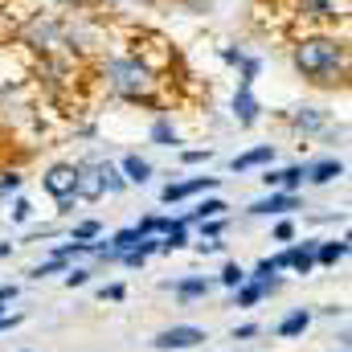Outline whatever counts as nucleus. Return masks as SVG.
I'll use <instances>...</instances> for the list:
<instances>
[{
	"label": "nucleus",
	"instance_id": "obj_1",
	"mask_svg": "<svg viewBox=\"0 0 352 352\" xmlns=\"http://www.w3.org/2000/svg\"><path fill=\"white\" fill-rule=\"evenodd\" d=\"M291 62H295V70H299L307 82H316V87H336V82H344V74H349V50H344L340 37H328V33H307V37H299V41L291 45Z\"/></svg>",
	"mask_w": 352,
	"mask_h": 352
},
{
	"label": "nucleus",
	"instance_id": "obj_2",
	"mask_svg": "<svg viewBox=\"0 0 352 352\" xmlns=\"http://www.w3.org/2000/svg\"><path fill=\"white\" fill-rule=\"evenodd\" d=\"M111 94L127 98V102H152L156 94V70L140 58V54H123V58H111L107 70H102Z\"/></svg>",
	"mask_w": 352,
	"mask_h": 352
},
{
	"label": "nucleus",
	"instance_id": "obj_3",
	"mask_svg": "<svg viewBox=\"0 0 352 352\" xmlns=\"http://www.w3.org/2000/svg\"><path fill=\"white\" fill-rule=\"evenodd\" d=\"M201 340H205L201 328H192V324H176V328H164L152 344H156L160 352H180V349H197Z\"/></svg>",
	"mask_w": 352,
	"mask_h": 352
},
{
	"label": "nucleus",
	"instance_id": "obj_4",
	"mask_svg": "<svg viewBox=\"0 0 352 352\" xmlns=\"http://www.w3.org/2000/svg\"><path fill=\"white\" fill-rule=\"evenodd\" d=\"M74 180H78V168L74 164H54L41 184H45V192L54 201H66V197H74Z\"/></svg>",
	"mask_w": 352,
	"mask_h": 352
},
{
	"label": "nucleus",
	"instance_id": "obj_5",
	"mask_svg": "<svg viewBox=\"0 0 352 352\" xmlns=\"http://www.w3.org/2000/svg\"><path fill=\"white\" fill-rule=\"evenodd\" d=\"M213 184H217V176H188V180H173V184H164L160 201H164V205H176V201H184V197H192V192H205V188H213Z\"/></svg>",
	"mask_w": 352,
	"mask_h": 352
},
{
	"label": "nucleus",
	"instance_id": "obj_6",
	"mask_svg": "<svg viewBox=\"0 0 352 352\" xmlns=\"http://www.w3.org/2000/svg\"><path fill=\"white\" fill-rule=\"evenodd\" d=\"M295 12L311 21H336L349 12V0H295Z\"/></svg>",
	"mask_w": 352,
	"mask_h": 352
},
{
	"label": "nucleus",
	"instance_id": "obj_7",
	"mask_svg": "<svg viewBox=\"0 0 352 352\" xmlns=\"http://www.w3.org/2000/svg\"><path fill=\"white\" fill-rule=\"evenodd\" d=\"M234 119H238L242 127H254V123L263 119V102L254 98V87H238L234 90Z\"/></svg>",
	"mask_w": 352,
	"mask_h": 352
},
{
	"label": "nucleus",
	"instance_id": "obj_8",
	"mask_svg": "<svg viewBox=\"0 0 352 352\" xmlns=\"http://www.w3.org/2000/svg\"><path fill=\"white\" fill-rule=\"evenodd\" d=\"M74 168H78V180H74V197H78V201H98V197H102V180H98V160L74 164Z\"/></svg>",
	"mask_w": 352,
	"mask_h": 352
},
{
	"label": "nucleus",
	"instance_id": "obj_9",
	"mask_svg": "<svg viewBox=\"0 0 352 352\" xmlns=\"http://www.w3.org/2000/svg\"><path fill=\"white\" fill-rule=\"evenodd\" d=\"M291 209H299V197H295V192H283V188H274L270 197H263V201H254V205H250V213H254V217H270V213H291Z\"/></svg>",
	"mask_w": 352,
	"mask_h": 352
},
{
	"label": "nucleus",
	"instance_id": "obj_10",
	"mask_svg": "<svg viewBox=\"0 0 352 352\" xmlns=\"http://www.w3.org/2000/svg\"><path fill=\"white\" fill-rule=\"evenodd\" d=\"M270 160H274V144H258V148H250V152L234 156V160H230V168H234V173H250V168H266Z\"/></svg>",
	"mask_w": 352,
	"mask_h": 352
},
{
	"label": "nucleus",
	"instance_id": "obj_11",
	"mask_svg": "<svg viewBox=\"0 0 352 352\" xmlns=\"http://www.w3.org/2000/svg\"><path fill=\"white\" fill-rule=\"evenodd\" d=\"M270 291H278V278H270V283H258V278H246L238 291H234V303L238 307H254L263 295H270Z\"/></svg>",
	"mask_w": 352,
	"mask_h": 352
},
{
	"label": "nucleus",
	"instance_id": "obj_12",
	"mask_svg": "<svg viewBox=\"0 0 352 352\" xmlns=\"http://www.w3.org/2000/svg\"><path fill=\"white\" fill-rule=\"evenodd\" d=\"M316 246H320V238H307L299 246H287V266H295L299 274H307L316 266Z\"/></svg>",
	"mask_w": 352,
	"mask_h": 352
},
{
	"label": "nucleus",
	"instance_id": "obj_13",
	"mask_svg": "<svg viewBox=\"0 0 352 352\" xmlns=\"http://www.w3.org/2000/svg\"><path fill=\"white\" fill-rule=\"evenodd\" d=\"M344 258H349V238H332V242L316 246V266H336Z\"/></svg>",
	"mask_w": 352,
	"mask_h": 352
},
{
	"label": "nucleus",
	"instance_id": "obj_14",
	"mask_svg": "<svg viewBox=\"0 0 352 352\" xmlns=\"http://www.w3.org/2000/svg\"><path fill=\"white\" fill-rule=\"evenodd\" d=\"M119 173H123V180H127V184H148V180H152V164H148L144 156H123Z\"/></svg>",
	"mask_w": 352,
	"mask_h": 352
},
{
	"label": "nucleus",
	"instance_id": "obj_15",
	"mask_svg": "<svg viewBox=\"0 0 352 352\" xmlns=\"http://www.w3.org/2000/svg\"><path fill=\"white\" fill-rule=\"evenodd\" d=\"M209 217H226V201L221 197H205L197 209H188V217H180L184 226H192V221H209Z\"/></svg>",
	"mask_w": 352,
	"mask_h": 352
},
{
	"label": "nucleus",
	"instance_id": "obj_16",
	"mask_svg": "<svg viewBox=\"0 0 352 352\" xmlns=\"http://www.w3.org/2000/svg\"><path fill=\"white\" fill-rule=\"evenodd\" d=\"M184 246H188V226L184 221H173L160 234V254H173V250H184Z\"/></svg>",
	"mask_w": 352,
	"mask_h": 352
},
{
	"label": "nucleus",
	"instance_id": "obj_17",
	"mask_svg": "<svg viewBox=\"0 0 352 352\" xmlns=\"http://www.w3.org/2000/svg\"><path fill=\"white\" fill-rule=\"evenodd\" d=\"M340 176H344V164H340V160H320V164L307 168V180H311V184H332V180H340Z\"/></svg>",
	"mask_w": 352,
	"mask_h": 352
},
{
	"label": "nucleus",
	"instance_id": "obj_18",
	"mask_svg": "<svg viewBox=\"0 0 352 352\" xmlns=\"http://www.w3.org/2000/svg\"><path fill=\"white\" fill-rule=\"evenodd\" d=\"M291 127H295V131H320V127H324V111L299 107V111H291Z\"/></svg>",
	"mask_w": 352,
	"mask_h": 352
},
{
	"label": "nucleus",
	"instance_id": "obj_19",
	"mask_svg": "<svg viewBox=\"0 0 352 352\" xmlns=\"http://www.w3.org/2000/svg\"><path fill=\"white\" fill-rule=\"evenodd\" d=\"M98 180H102V192H111V197H119V192L127 188L123 173H119L115 164H107V160H98Z\"/></svg>",
	"mask_w": 352,
	"mask_h": 352
},
{
	"label": "nucleus",
	"instance_id": "obj_20",
	"mask_svg": "<svg viewBox=\"0 0 352 352\" xmlns=\"http://www.w3.org/2000/svg\"><path fill=\"white\" fill-rule=\"evenodd\" d=\"M152 144H160V148H180V131H176L168 119H156V123H152Z\"/></svg>",
	"mask_w": 352,
	"mask_h": 352
},
{
	"label": "nucleus",
	"instance_id": "obj_21",
	"mask_svg": "<svg viewBox=\"0 0 352 352\" xmlns=\"http://www.w3.org/2000/svg\"><path fill=\"white\" fill-rule=\"evenodd\" d=\"M307 324H311V316H307V311L299 307V311H291V316H287V320L278 324V336H287V340H291V336H299V332H307Z\"/></svg>",
	"mask_w": 352,
	"mask_h": 352
},
{
	"label": "nucleus",
	"instance_id": "obj_22",
	"mask_svg": "<svg viewBox=\"0 0 352 352\" xmlns=\"http://www.w3.org/2000/svg\"><path fill=\"white\" fill-rule=\"evenodd\" d=\"M209 287H213L209 278H180L173 291L180 295V299H201V295H209Z\"/></svg>",
	"mask_w": 352,
	"mask_h": 352
},
{
	"label": "nucleus",
	"instance_id": "obj_23",
	"mask_svg": "<svg viewBox=\"0 0 352 352\" xmlns=\"http://www.w3.org/2000/svg\"><path fill=\"white\" fill-rule=\"evenodd\" d=\"M140 238H144V234H140L135 226H127V230H119V234L111 238V250H115V254H127V250L140 246Z\"/></svg>",
	"mask_w": 352,
	"mask_h": 352
},
{
	"label": "nucleus",
	"instance_id": "obj_24",
	"mask_svg": "<svg viewBox=\"0 0 352 352\" xmlns=\"http://www.w3.org/2000/svg\"><path fill=\"white\" fill-rule=\"evenodd\" d=\"M217 283H221V287H230V291H238V287L246 283V270H242L238 263H226V266H221V274H217Z\"/></svg>",
	"mask_w": 352,
	"mask_h": 352
},
{
	"label": "nucleus",
	"instance_id": "obj_25",
	"mask_svg": "<svg viewBox=\"0 0 352 352\" xmlns=\"http://www.w3.org/2000/svg\"><path fill=\"white\" fill-rule=\"evenodd\" d=\"M303 180H307V168H303V164H291V168H283V192H295Z\"/></svg>",
	"mask_w": 352,
	"mask_h": 352
},
{
	"label": "nucleus",
	"instance_id": "obj_26",
	"mask_svg": "<svg viewBox=\"0 0 352 352\" xmlns=\"http://www.w3.org/2000/svg\"><path fill=\"white\" fill-rule=\"evenodd\" d=\"M98 234H102V226H98V221H78V226H74V234H70V242H94Z\"/></svg>",
	"mask_w": 352,
	"mask_h": 352
},
{
	"label": "nucleus",
	"instance_id": "obj_27",
	"mask_svg": "<svg viewBox=\"0 0 352 352\" xmlns=\"http://www.w3.org/2000/svg\"><path fill=\"white\" fill-rule=\"evenodd\" d=\"M168 226H173V217H144V221H140L135 230H140L144 238H152V234H164Z\"/></svg>",
	"mask_w": 352,
	"mask_h": 352
},
{
	"label": "nucleus",
	"instance_id": "obj_28",
	"mask_svg": "<svg viewBox=\"0 0 352 352\" xmlns=\"http://www.w3.org/2000/svg\"><path fill=\"white\" fill-rule=\"evenodd\" d=\"M87 283H90L87 266H66V287H87Z\"/></svg>",
	"mask_w": 352,
	"mask_h": 352
},
{
	"label": "nucleus",
	"instance_id": "obj_29",
	"mask_svg": "<svg viewBox=\"0 0 352 352\" xmlns=\"http://www.w3.org/2000/svg\"><path fill=\"white\" fill-rule=\"evenodd\" d=\"M62 270H66V263H62V258H50V263L33 266L29 274H33V278H45V274H62Z\"/></svg>",
	"mask_w": 352,
	"mask_h": 352
},
{
	"label": "nucleus",
	"instance_id": "obj_30",
	"mask_svg": "<svg viewBox=\"0 0 352 352\" xmlns=\"http://www.w3.org/2000/svg\"><path fill=\"white\" fill-rule=\"evenodd\" d=\"M221 230H226V217H209V221H201V238H221Z\"/></svg>",
	"mask_w": 352,
	"mask_h": 352
},
{
	"label": "nucleus",
	"instance_id": "obj_31",
	"mask_svg": "<svg viewBox=\"0 0 352 352\" xmlns=\"http://www.w3.org/2000/svg\"><path fill=\"white\" fill-rule=\"evenodd\" d=\"M8 192H21V173H4L0 176V197H8Z\"/></svg>",
	"mask_w": 352,
	"mask_h": 352
},
{
	"label": "nucleus",
	"instance_id": "obj_32",
	"mask_svg": "<svg viewBox=\"0 0 352 352\" xmlns=\"http://www.w3.org/2000/svg\"><path fill=\"white\" fill-rule=\"evenodd\" d=\"M180 160L184 164H205V160H213V152L209 148H192V152H180Z\"/></svg>",
	"mask_w": 352,
	"mask_h": 352
},
{
	"label": "nucleus",
	"instance_id": "obj_33",
	"mask_svg": "<svg viewBox=\"0 0 352 352\" xmlns=\"http://www.w3.org/2000/svg\"><path fill=\"white\" fill-rule=\"evenodd\" d=\"M29 217H33V205H29L25 197H16V201H12V221H29Z\"/></svg>",
	"mask_w": 352,
	"mask_h": 352
},
{
	"label": "nucleus",
	"instance_id": "obj_34",
	"mask_svg": "<svg viewBox=\"0 0 352 352\" xmlns=\"http://www.w3.org/2000/svg\"><path fill=\"white\" fill-rule=\"evenodd\" d=\"M291 238H295V226L291 221H278L274 226V242H291Z\"/></svg>",
	"mask_w": 352,
	"mask_h": 352
},
{
	"label": "nucleus",
	"instance_id": "obj_35",
	"mask_svg": "<svg viewBox=\"0 0 352 352\" xmlns=\"http://www.w3.org/2000/svg\"><path fill=\"white\" fill-rule=\"evenodd\" d=\"M197 250L201 254H217L221 250V238H197Z\"/></svg>",
	"mask_w": 352,
	"mask_h": 352
},
{
	"label": "nucleus",
	"instance_id": "obj_36",
	"mask_svg": "<svg viewBox=\"0 0 352 352\" xmlns=\"http://www.w3.org/2000/svg\"><path fill=\"white\" fill-rule=\"evenodd\" d=\"M98 295H102V299H115V303H119V299L127 295V287H123V283H111V287H102Z\"/></svg>",
	"mask_w": 352,
	"mask_h": 352
},
{
	"label": "nucleus",
	"instance_id": "obj_37",
	"mask_svg": "<svg viewBox=\"0 0 352 352\" xmlns=\"http://www.w3.org/2000/svg\"><path fill=\"white\" fill-rule=\"evenodd\" d=\"M221 58H226L230 66H242V58H246V54H242V50H234V45H226V50H221Z\"/></svg>",
	"mask_w": 352,
	"mask_h": 352
},
{
	"label": "nucleus",
	"instance_id": "obj_38",
	"mask_svg": "<svg viewBox=\"0 0 352 352\" xmlns=\"http://www.w3.org/2000/svg\"><path fill=\"white\" fill-rule=\"evenodd\" d=\"M250 336H258V324H242V328H234V340H250Z\"/></svg>",
	"mask_w": 352,
	"mask_h": 352
},
{
	"label": "nucleus",
	"instance_id": "obj_39",
	"mask_svg": "<svg viewBox=\"0 0 352 352\" xmlns=\"http://www.w3.org/2000/svg\"><path fill=\"white\" fill-rule=\"evenodd\" d=\"M16 299V287L8 283V287H0V316H4V303H12Z\"/></svg>",
	"mask_w": 352,
	"mask_h": 352
},
{
	"label": "nucleus",
	"instance_id": "obj_40",
	"mask_svg": "<svg viewBox=\"0 0 352 352\" xmlns=\"http://www.w3.org/2000/svg\"><path fill=\"white\" fill-rule=\"evenodd\" d=\"M16 324H21V316H0V332L4 328H16Z\"/></svg>",
	"mask_w": 352,
	"mask_h": 352
},
{
	"label": "nucleus",
	"instance_id": "obj_41",
	"mask_svg": "<svg viewBox=\"0 0 352 352\" xmlns=\"http://www.w3.org/2000/svg\"><path fill=\"white\" fill-rule=\"evenodd\" d=\"M74 4H90V0H74Z\"/></svg>",
	"mask_w": 352,
	"mask_h": 352
},
{
	"label": "nucleus",
	"instance_id": "obj_42",
	"mask_svg": "<svg viewBox=\"0 0 352 352\" xmlns=\"http://www.w3.org/2000/svg\"><path fill=\"white\" fill-rule=\"evenodd\" d=\"M197 4H209V0H197Z\"/></svg>",
	"mask_w": 352,
	"mask_h": 352
}]
</instances>
